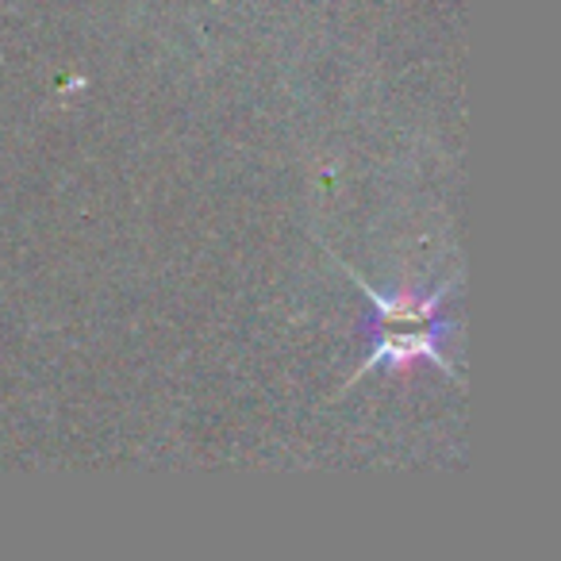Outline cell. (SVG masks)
Listing matches in <instances>:
<instances>
[{"instance_id": "6da1fadb", "label": "cell", "mask_w": 561, "mask_h": 561, "mask_svg": "<svg viewBox=\"0 0 561 561\" xmlns=\"http://www.w3.org/2000/svg\"><path fill=\"white\" fill-rule=\"evenodd\" d=\"M381 308V346L377 354H392V358H412V354H431L438 358L435 343V308H438V297L431 300H408L400 297L397 305H385L377 300Z\"/></svg>"}]
</instances>
